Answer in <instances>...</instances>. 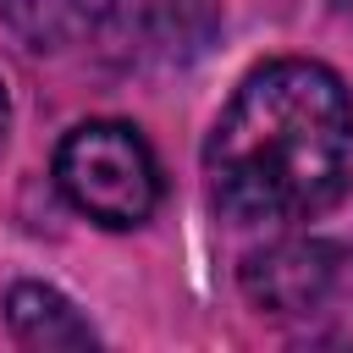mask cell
I'll return each instance as SVG.
<instances>
[{"mask_svg": "<svg viewBox=\"0 0 353 353\" xmlns=\"http://www.w3.org/2000/svg\"><path fill=\"white\" fill-rule=\"evenodd\" d=\"M204 176L237 226H292L353 188V94L325 61L254 66L204 143Z\"/></svg>", "mask_w": 353, "mask_h": 353, "instance_id": "cell-1", "label": "cell"}, {"mask_svg": "<svg viewBox=\"0 0 353 353\" xmlns=\"http://www.w3.org/2000/svg\"><path fill=\"white\" fill-rule=\"evenodd\" d=\"M55 182L99 226H143L160 204V165L138 127L83 121L55 149Z\"/></svg>", "mask_w": 353, "mask_h": 353, "instance_id": "cell-2", "label": "cell"}, {"mask_svg": "<svg viewBox=\"0 0 353 353\" xmlns=\"http://www.w3.org/2000/svg\"><path fill=\"white\" fill-rule=\"evenodd\" d=\"M215 0H154L149 11V39L176 61V55H199L210 39H215Z\"/></svg>", "mask_w": 353, "mask_h": 353, "instance_id": "cell-6", "label": "cell"}, {"mask_svg": "<svg viewBox=\"0 0 353 353\" xmlns=\"http://www.w3.org/2000/svg\"><path fill=\"white\" fill-rule=\"evenodd\" d=\"M6 121H11V105H6V83H0V138H6Z\"/></svg>", "mask_w": 353, "mask_h": 353, "instance_id": "cell-7", "label": "cell"}, {"mask_svg": "<svg viewBox=\"0 0 353 353\" xmlns=\"http://www.w3.org/2000/svg\"><path fill=\"white\" fill-rule=\"evenodd\" d=\"M0 17L28 50H66L94 28V0H0Z\"/></svg>", "mask_w": 353, "mask_h": 353, "instance_id": "cell-5", "label": "cell"}, {"mask_svg": "<svg viewBox=\"0 0 353 353\" xmlns=\"http://www.w3.org/2000/svg\"><path fill=\"white\" fill-rule=\"evenodd\" d=\"M6 320H11V336L22 347H94V325L72 309V298H61L55 287L44 281H17L11 298H6Z\"/></svg>", "mask_w": 353, "mask_h": 353, "instance_id": "cell-4", "label": "cell"}, {"mask_svg": "<svg viewBox=\"0 0 353 353\" xmlns=\"http://www.w3.org/2000/svg\"><path fill=\"white\" fill-rule=\"evenodd\" d=\"M243 298L276 320L353 314V248L325 237H281L243 259Z\"/></svg>", "mask_w": 353, "mask_h": 353, "instance_id": "cell-3", "label": "cell"}]
</instances>
